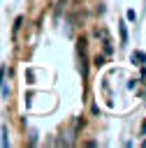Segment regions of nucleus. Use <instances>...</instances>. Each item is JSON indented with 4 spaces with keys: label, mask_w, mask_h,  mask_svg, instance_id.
Returning a JSON list of instances; mask_svg holds the SVG:
<instances>
[{
    "label": "nucleus",
    "mask_w": 146,
    "mask_h": 148,
    "mask_svg": "<svg viewBox=\"0 0 146 148\" xmlns=\"http://www.w3.org/2000/svg\"><path fill=\"white\" fill-rule=\"evenodd\" d=\"M2 146H7V130L2 127Z\"/></svg>",
    "instance_id": "f03ea898"
},
{
    "label": "nucleus",
    "mask_w": 146,
    "mask_h": 148,
    "mask_svg": "<svg viewBox=\"0 0 146 148\" xmlns=\"http://www.w3.org/2000/svg\"><path fill=\"white\" fill-rule=\"evenodd\" d=\"M141 132H144V134H146V120H144V123H141Z\"/></svg>",
    "instance_id": "7ed1b4c3"
},
{
    "label": "nucleus",
    "mask_w": 146,
    "mask_h": 148,
    "mask_svg": "<svg viewBox=\"0 0 146 148\" xmlns=\"http://www.w3.org/2000/svg\"><path fill=\"white\" fill-rule=\"evenodd\" d=\"M130 60H132L134 65H141V62L146 60V53H144V51H134V53L130 56Z\"/></svg>",
    "instance_id": "f257e3e1"
}]
</instances>
